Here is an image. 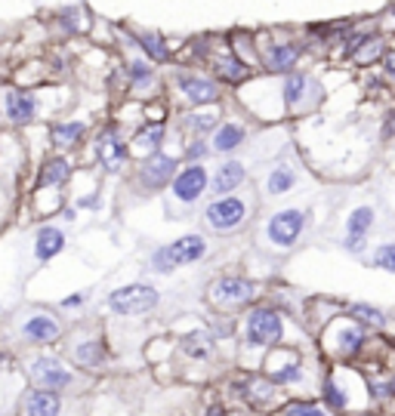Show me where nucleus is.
Returning a JSON list of instances; mask_svg holds the SVG:
<instances>
[{"label":"nucleus","mask_w":395,"mask_h":416,"mask_svg":"<svg viewBox=\"0 0 395 416\" xmlns=\"http://www.w3.org/2000/svg\"><path fill=\"white\" fill-rule=\"evenodd\" d=\"M287 333V321L278 308L272 305H256L247 312L244 318V333H241V346L247 351H265V349H275L281 346Z\"/></svg>","instance_id":"obj_1"},{"label":"nucleus","mask_w":395,"mask_h":416,"mask_svg":"<svg viewBox=\"0 0 395 416\" xmlns=\"http://www.w3.org/2000/svg\"><path fill=\"white\" fill-rule=\"evenodd\" d=\"M207 253V241L204 234H185V238H176L164 247L152 250L148 256V269L157 271V275H170V271L183 269V265H192L198 259H204Z\"/></svg>","instance_id":"obj_2"},{"label":"nucleus","mask_w":395,"mask_h":416,"mask_svg":"<svg viewBox=\"0 0 395 416\" xmlns=\"http://www.w3.org/2000/svg\"><path fill=\"white\" fill-rule=\"evenodd\" d=\"M157 303H161V293H157L152 284H124V287H118V290H111L109 299H105V305H109L114 314H124V318L155 312Z\"/></svg>","instance_id":"obj_3"},{"label":"nucleus","mask_w":395,"mask_h":416,"mask_svg":"<svg viewBox=\"0 0 395 416\" xmlns=\"http://www.w3.org/2000/svg\"><path fill=\"white\" fill-rule=\"evenodd\" d=\"M250 216V204L238 195H226V198H213L210 204L204 207V225L210 232L229 234V232H238V228L247 222Z\"/></svg>","instance_id":"obj_4"},{"label":"nucleus","mask_w":395,"mask_h":416,"mask_svg":"<svg viewBox=\"0 0 395 416\" xmlns=\"http://www.w3.org/2000/svg\"><path fill=\"white\" fill-rule=\"evenodd\" d=\"M265 373H269V383L293 389V385L306 383V361L300 358L297 349L275 346V349H269V358H265Z\"/></svg>","instance_id":"obj_5"},{"label":"nucleus","mask_w":395,"mask_h":416,"mask_svg":"<svg viewBox=\"0 0 395 416\" xmlns=\"http://www.w3.org/2000/svg\"><path fill=\"white\" fill-rule=\"evenodd\" d=\"M28 376H31L34 389L65 392L75 385V370L56 355H34L28 361Z\"/></svg>","instance_id":"obj_6"},{"label":"nucleus","mask_w":395,"mask_h":416,"mask_svg":"<svg viewBox=\"0 0 395 416\" xmlns=\"http://www.w3.org/2000/svg\"><path fill=\"white\" fill-rule=\"evenodd\" d=\"M207 185H210V173L204 163H185L183 170H176V176L170 179V198L179 207H192L204 198Z\"/></svg>","instance_id":"obj_7"},{"label":"nucleus","mask_w":395,"mask_h":416,"mask_svg":"<svg viewBox=\"0 0 395 416\" xmlns=\"http://www.w3.org/2000/svg\"><path fill=\"white\" fill-rule=\"evenodd\" d=\"M303 228H306V213L297 210V207H287V210H278L269 216V222H265V241L278 250H291L300 241Z\"/></svg>","instance_id":"obj_8"},{"label":"nucleus","mask_w":395,"mask_h":416,"mask_svg":"<svg viewBox=\"0 0 395 416\" xmlns=\"http://www.w3.org/2000/svg\"><path fill=\"white\" fill-rule=\"evenodd\" d=\"M210 299L219 308H241L256 299V284L238 275H222L210 287Z\"/></svg>","instance_id":"obj_9"},{"label":"nucleus","mask_w":395,"mask_h":416,"mask_svg":"<svg viewBox=\"0 0 395 416\" xmlns=\"http://www.w3.org/2000/svg\"><path fill=\"white\" fill-rule=\"evenodd\" d=\"M93 148H96V157H99L105 173H118V170L127 163V157H130V148H127V142L121 139L118 124H105L102 133L96 136V145Z\"/></svg>","instance_id":"obj_10"},{"label":"nucleus","mask_w":395,"mask_h":416,"mask_svg":"<svg viewBox=\"0 0 395 416\" xmlns=\"http://www.w3.org/2000/svg\"><path fill=\"white\" fill-rule=\"evenodd\" d=\"M176 170H179L176 157L157 152V154H152V157H146V161H142L139 173H136V182H139L146 191H161L164 185H170V179L176 176Z\"/></svg>","instance_id":"obj_11"},{"label":"nucleus","mask_w":395,"mask_h":416,"mask_svg":"<svg viewBox=\"0 0 395 416\" xmlns=\"http://www.w3.org/2000/svg\"><path fill=\"white\" fill-rule=\"evenodd\" d=\"M65 401L59 392L49 389H28L19 401V416H62Z\"/></svg>","instance_id":"obj_12"},{"label":"nucleus","mask_w":395,"mask_h":416,"mask_svg":"<svg viewBox=\"0 0 395 416\" xmlns=\"http://www.w3.org/2000/svg\"><path fill=\"white\" fill-rule=\"evenodd\" d=\"M176 87H179V93H183L185 102L195 105V109H201V105H213L219 99L217 81H210V77H201V74H179L176 77Z\"/></svg>","instance_id":"obj_13"},{"label":"nucleus","mask_w":395,"mask_h":416,"mask_svg":"<svg viewBox=\"0 0 395 416\" xmlns=\"http://www.w3.org/2000/svg\"><path fill=\"white\" fill-rule=\"evenodd\" d=\"M164 139H167V124H164V120H146L142 127H136V133L130 139V152L146 161V157L161 152Z\"/></svg>","instance_id":"obj_14"},{"label":"nucleus","mask_w":395,"mask_h":416,"mask_svg":"<svg viewBox=\"0 0 395 416\" xmlns=\"http://www.w3.org/2000/svg\"><path fill=\"white\" fill-rule=\"evenodd\" d=\"M3 118L16 127L31 124V120L38 118V99L25 90H10L3 96Z\"/></svg>","instance_id":"obj_15"},{"label":"nucleus","mask_w":395,"mask_h":416,"mask_svg":"<svg viewBox=\"0 0 395 416\" xmlns=\"http://www.w3.org/2000/svg\"><path fill=\"white\" fill-rule=\"evenodd\" d=\"M244 179H247V167H244L241 161H222L219 167L213 170L207 189H210L217 198H226V195H232L235 189H241Z\"/></svg>","instance_id":"obj_16"},{"label":"nucleus","mask_w":395,"mask_h":416,"mask_svg":"<svg viewBox=\"0 0 395 416\" xmlns=\"http://www.w3.org/2000/svg\"><path fill=\"white\" fill-rule=\"evenodd\" d=\"M22 336L28 342H34V346H49V342H56L62 336V324L53 314L38 312V314H31V318H25Z\"/></svg>","instance_id":"obj_17"},{"label":"nucleus","mask_w":395,"mask_h":416,"mask_svg":"<svg viewBox=\"0 0 395 416\" xmlns=\"http://www.w3.org/2000/svg\"><path fill=\"white\" fill-rule=\"evenodd\" d=\"M364 342H368V333H364V327H358L355 321L334 327V333H330V349L340 358H355L358 351L364 349Z\"/></svg>","instance_id":"obj_18"},{"label":"nucleus","mask_w":395,"mask_h":416,"mask_svg":"<svg viewBox=\"0 0 395 416\" xmlns=\"http://www.w3.org/2000/svg\"><path fill=\"white\" fill-rule=\"evenodd\" d=\"M352 389L346 383H343V373H330L325 379V385H321V401H325V410L327 413H346L352 407Z\"/></svg>","instance_id":"obj_19"},{"label":"nucleus","mask_w":395,"mask_h":416,"mask_svg":"<svg viewBox=\"0 0 395 416\" xmlns=\"http://www.w3.org/2000/svg\"><path fill=\"white\" fill-rule=\"evenodd\" d=\"M247 142V127L238 124V120H226L213 130V139H210V152L217 154H232L235 148H241Z\"/></svg>","instance_id":"obj_20"},{"label":"nucleus","mask_w":395,"mask_h":416,"mask_svg":"<svg viewBox=\"0 0 395 416\" xmlns=\"http://www.w3.org/2000/svg\"><path fill=\"white\" fill-rule=\"evenodd\" d=\"M65 250V232L56 225H40L34 234V259L38 262H49L53 256H59Z\"/></svg>","instance_id":"obj_21"},{"label":"nucleus","mask_w":395,"mask_h":416,"mask_svg":"<svg viewBox=\"0 0 395 416\" xmlns=\"http://www.w3.org/2000/svg\"><path fill=\"white\" fill-rule=\"evenodd\" d=\"M219 120H222V118H219V109H217V105H201V109L183 114V127H185L189 133H195L198 139L210 136V133L219 127Z\"/></svg>","instance_id":"obj_22"},{"label":"nucleus","mask_w":395,"mask_h":416,"mask_svg":"<svg viewBox=\"0 0 395 416\" xmlns=\"http://www.w3.org/2000/svg\"><path fill=\"white\" fill-rule=\"evenodd\" d=\"M213 342L217 339H213L207 330H192V333H185L183 339H179V351H183L185 358H192V361H210Z\"/></svg>","instance_id":"obj_23"},{"label":"nucleus","mask_w":395,"mask_h":416,"mask_svg":"<svg viewBox=\"0 0 395 416\" xmlns=\"http://www.w3.org/2000/svg\"><path fill=\"white\" fill-rule=\"evenodd\" d=\"M300 56H303V47H297V44H272V47H265V65H269V71L284 74V71H293Z\"/></svg>","instance_id":"obj_24"},{"label":"nucleus","mask_w":395,"mask_h":416,"mask_svg":"<svg viewBox=\"0 0 395 416\" xmlns=\"http://www.w3.org/2000/svg\"><path fill=\"white\" fill-rule=\"evenodd\" d=\"M84 133H87L84 120H59V124L49 127V139H53V145L59 148V152L62 148H75Z\"/></svg>","instance_id":"obj_25"},{"label":"nucleus","mask_w":395,"mask_h":416,"mask_svg":"<svg viewBox=\"0 0 395 416\" xmlns=\"http://www.w3.org/2000/svg\"><path fill=\"white\" fill-rule=\"evenodd\" d=\"M71 179V161L68 157H49L38 173V189H49V185H65Z\"/></svg>","instance_id":"obj_26"},{"label":"nucleus","mask_w":395,"mask_h":416,"mask_svg":"<svg viewBox=\"0 0 395 416\" xmlns=\"http://www.w3.org/2000/svg\"><path fill=\"white\" fill-rule=\"evenodd\" d=\"M306 93H309V77L303 74V71H287L284 81H281V102H284V109H297V105L306 99Z\"/></svg>","instance_id":"obj_27"},{"label":"nucleus","mask_w":395,"mask_h":416,"mask_svg":"<svg viewBox=\"0 0 395 416\" xmlns=\"http://www.w3.org/2000/svg\"><path fill=\"white\" fill-rule=\"evenodd\" d=\"M293 185H297V170H293L291 163H278V167H272L269 176H265V195L269 198L287 195Z\"/></svg>","instance_id":"obj_28"},{"label":"nucleus","mask_w":395,"mask_h":416,"mask_svg":"<svg viewBox=\"0 0 395 416\" xmlns=\"http://www.w3.org/2000/svg\"><path fill=\"white\" fill-rule=\"evenodd\" d=\"M71 358H75V364H81V367L96 370V367H102L105 364V346L99 339H84V342H77L75 346Z\"/></svg>","instance_id":"obj_29"},{"label":"nucleus","mask_w":395,"mask_h":416,"mask_svg":"<svg viewBox=\"0 0 395 416\" xmlns=\"http://www.w3.org/2000/svg\"><path fill=\"white\" fill-rule=\"evenodd\" d=\"M213 71H217V77L226 83H241L244 77H247V65H244L235 53L222 56V59H213Z\"/></svg>","instance_id":"obj_30"},{"label":"nucleus","mask_w":395,"mask_h":416,"mask_svg":"<svg viewBox=\"0 0 395 416\" xmlns=\"http://www.w3.org/2000/svg\"><path fill=\"white\" fill-rule=\"evenodd\" d=\"M373 219H377L373 207H355L346 219V234L349 238H368V232L373 228Z\"/></svg>","instance_id":"obj_31"},{"label":"nucleus","mask_w":395,"mask_h":416,"mask_svg":"<svg viewBox=\"0 0 395 416\" xmlns=\"http://www.w3.org/2000/svg\"><path fill=\"white\" fill-rule=\"evenodd\" d=\"M349 314H352V321H355L358 327H383V324H386V314L380 312V308L364 305V303L352 305V308H349Z\"/></svg>","instance_id":"obj_32"},{"label":"nucleus","mask_w":395,"mask_h":416,"mask_svg":"<svg viewBox=\"0 0 395 416\" xmlns=\"http://www.w3.org/2000/svg\"><path fill=\"white\" fill-rule=\"evenodd\" d=\"M275 416H330L325 410V404H315V401H287Z\"/></svg>","instance_id":"obj_33"},{"label":"nucleus","mask_w":395,"mask_h":416,"mask_svg":"<svg viewBox=\"0 0 395 416\" xmlns=\"http://www.w3.org/2000/svg\"><path fill=\"white\" fill-rule=\"evenodd\" d=\"M127 77H130V83L136 90H146V87H152L155 83V71L148 62H142V59H136L127 65Z\"/></svg>","instance_id":"obj_34"},{"label":"nucleus","mask_w":395,"mask_h":416,"mask_svg":"<svg viewBox=\"0 0 395 416\" xmlns=\"http://www.w3.org/2000/svg\"><path fill=\"white\" fill-rule=\"evenodd\" d=\"M139 44L146 47V53L152 56L155 62H167V59H170V49H167V44H164V38H161V34H155V31L139 34Z\"/></svg>","instance_id":"obj_35"},{"label":"nucleus","mask_w":395,"mask_h":416,"mask_svg":"<svg viewBox=\"0 0 395 416\" xmlns=\"http://www.w3.org/2000/svg\"><path fill=\"white\" fill-rule=\"evenodd\" d=\"M373 265L395 275V243H380V247L373 250Z\"/></svg>","instance_id":"obj_36"},{"label":"nucleus","mask_w":395,"mask_h":416,"mask_svg":"<svg viewBox=\"0 0 395 416\" xmlns=\"http://www.w3.org/2000/svg\"><path fill=\"white\" fill-rule=\"evenodd\" d=\"M207 154H210V142L207 139H195V142H189V145H183V157L189 163H201Z\"/></svg>","instance_id":"obj_37"},{"label":"nucleus","mask_w":395,"mask_h":416,"mask_svg":"<svg viewBox=\"0 0 395 416\" xmlns=\"http://www.w3.org/2000/svg\"><path fill=\"white\" fill-rule=\"evenodd\" d=\"M371 392H373V398H380V401L392 398V394H395V376H386V379L371 383Z\"/></svg>","instance_id":"obj_38"},{"label":"nucleus","mask_w":395,"mask_h":416,"mask_svg":"<svg viewBox=\"0 0 395 416\" xmlns=\"http://www.w3.org/2000/svg\"><path fill=\"white\" fill-rule=\"evenodd\" d=\"M343 247H346L349 253H364V247H368V238H349V234H346Z\"/></svg>","instance_id":"obj_39"},{"label":"nucleus","mask_w":395,"mask_h":416,"mask_svg":"<svg viewBox=\"0 0 395 416\" xmlns=\"http://www.w3.org/2000/svg\"><path fill=\"white\" fill-rule=\"evenodd\" d=\"M77 207H81V210H99V207H102V200H99V195L77 198Z\"/></svg>","instance_id":"obj_40"},{"label":"nucleus","mask_w":395,"mask_h":416,"mask_svg":"<svg viewBox=\"0 0 395 416\" xmlns=\"http://www.w3.org/2000/svg\"><path fill=\"white\" fill-rule=\"evenodd\" d=\"M87 296H90V293H75V296L62 299V308H77V305H84V303H87Z\"/></svg>","instance_id":"obj_41"},{"label":"nucleus","mask_w":395,"mask_h":416,"mask_svg":"<svg viewBox=\"0 0 395 416\" xmlns=\"http://www.w3.org/2000/svg\"><path fill=\"white\" fill-rule=\"evenodd\" d=\"M383 71H386V77H392V81H395V49H389V53H386Z\"/></svg>","instance_id":"obj_42"},{"label":"nucleus","mask_w":395,"mask_h":416,"mask_svg":"<svg viewBox=\"0 0 395 416\" xmlns=\"http://www.w3.org/2000/svg\"><path fill=\"white\" fill-rule=\"evenodd\" d=\"M383 136L386 139H395V111L386 118V124H383Z\"/></svg>","instance_id":"obj_43"},{"label":"nucleus","mask_w":395,"mask_h":416,"mask_svg":"<svg viewBox=\"0 0 395 416\" xmlns=\"http://www.w3.org/2000/svg\"><path fill=\"white\" fill-rule=\"evenodd\" d=\"M62 219H65V222H75V207H65V210H62Z\"/></svg>","instance_id":"obj_44"},{"label":"nucleus","mask_w":395,"mask_h":416,"mask_svg":"<svg viewBox=\"0 0 395 416\" xmlns=\"http://www.w3.org/2000/svg\"><path fill=\"white\" fill-rule=\"evenodd\" d=\"M204 416H226V413H222L219 407H207V413H204Z\"/></svg>","instance_id":"obj_45"},{"label":"nucleus","mask_w":395,"mask_h":416,"mask_svg":"<svg viewBox=\"0 0 395 416\" xmlns=\"http://www.w3.org/2000/svg\"><path fill=\"white\" fill-rule=\"evenodd\" d=\"M3 367H6V355L0 351V373H3Z\"/></svg>","instance_id":"obj_46"},{"label":"nucleus","mask_w":395,"mask_h":416,"mask_svg":"<svg viewBox=\"0 0 395 416\" xmlns=\"http://www.w3.org/2000/svg\"><path fill=\"white\" fill-rule=\"evenodd\" d=\"M362 416H373V413H362Z\"/></svg>","instance_id":"obj_47"}]
</instances>
